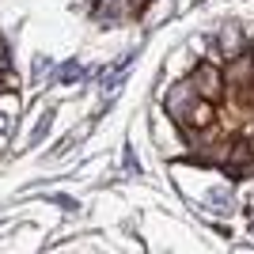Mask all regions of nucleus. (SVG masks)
Returning a JSON list of instances; mask_svg holds the SVG:
<instances>
[{
    "mask_svg": "<svg viewBox=\"0 0 254 254\" xmlns=\"http://www.w3.org/2000/svg\"><path fill=\"white\" fill-rule=\"evenodd\" d=\"M190 84L197 87V95L209 99V103H220V95L228 91V84H224V68H216V64H209V61L193 68Z\"/></svg>",
    "mask_w": 254,
    "mask_h": 254,
    "instance_id": "nucleus-1",
    "label": "nucleus"
},
{
    "mask_svg": "<svg viewBox=\"0 0 254 254\" xmlns=\"http://www.w3.org/2000/svg\"><path fill=\"white\" fill-rule=\"evenodd\" d=\"M179 122H182V126H190V129H209L212 122H216V103H209V99H193V103L182 110Z\"/></svg>",
    "mask_w": 254,
    "mask_h": 254,
    "instance_id": "nucleus-2",
    "label": "nucleus"
},
{
    "mask_svg": "<svg viewBox=\"0 0 254 254\" xmlns=\"http://www.w3.org/2000/svg\"><path fill=\"white\" fill-rule=\"evenodd\" d=\"M224 84L232 87V91L254 84V61L247 57V53H239V57H232V61H228V68H224Z\"/></svg>",
    "mask_w": 254,
    "mask_h": 254,
    "instance_id": "nucleus-3",
    "label": "nucleus"
},
{
    "mask_svg": "<svg viewBox=\"0 0 254 254\" xmlns=\"http://www.w3.org/2000/svg\"><path fill=\"white\" fill-rule=\"evenodd\" d=\"M193 99H201V95H197V87H193L190 80H182V84H175V87L167 91V114L175 118V122H179V118H182V110H186V106H190Z\"/></svg>",
    "mask_w": 254,
    "mask_h": 254,
    "instance_id": "nucleus-4",
    "label": "nucleus"
},
{
    "mask_svg": "<svg viewBox=\"0 0 254 254\" xmlns=\"http://www.w3.org/2000/svg\"><path fill=\"white\" fill-rule=\"evenodd\" d=\"M228 171H232V175H251V171H254V152H251V144L232 140V148H228Z\"/></svg>",
    "mask_w": 254,
    "mask_h": 254,
    "instance_id": "nucleus-5",
    "label": "nucleus"
},
{
    "mask_svg": "<svg viewBox=\"0 0 254 254\" xmlns=\"http://www.w3.org/2000/svg\"><path fill=\"white\" fill-rule=\"evenodd\" d=\"M220 53L232 61V57H239V53H247V42H243V34L235 31V27H228V31L220 34Z\"/></svg>",
    "mask_w": 254,
    "mask_h": 254,
    "instance_id": "nucleus-6",
    "label": "nucleus"
}]
</instances>
